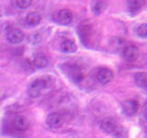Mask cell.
Returning <instances> with one entry per match:
<instances>
[{
    "label": "cell",
    "mask_w": 147,
    "mask_h": 138,
    "mask_svg": "<svg viewBox=\"0 0 147 138\" xmlns=\"http://www.w3.org/2000/svg\"><path fill=\"white\" fill-rule=\"evenodd\" d=\"M52 85L53 78L51 76H40L30 83L28 86V93L31 98H38L42 94L43 90L48 89Z\"/></svg>",
    "instance_id": "6da1fadb"
},
{
    "label": "cell",
    "mask_w": 147,
    "mask_h": 138,
    "mask_svg": "<svg viewBox=\"0 0 147 138\" xmlns=\"http://www.w3.org/2000/svg\"><path fill=\"white\" fill-rule=\"evenodd\" d=\"M100 129L109 135H119L121 133V127L119 122L112 117L103 119L100 122Z\"/></svg>",
    "instance_id": "7a4b0ae2"
},
{
    "label": "cell",
    "mask_w": 147,
    "mask_h": 138,
    "mask_svg": "<svg viewBox=\"0 0 147 138\" xmlns=\"http://www.w3.org/2000/svg\"><path fill=\"white\" fill-rule=\"evenodd\" d=\"M11 127L17 133H24L29 128V121L23 115H17L12 119Z\"/></svg>",
    "instance_id": "3957f363"
},
{
    "label": "cell",
    "mask_w": 147,
    "mask_h": 138,
    "mask_svg": "<svg viewBox=\"0 0 147 138\" xmlns=\"http://www.w3.org/2000/svg\"><path fill=\"white\" fill-rule=\"evenodd\" d=\"M73 13L70 9L67 8H63L61 10H59L56 15H55V20L60 25H69L73 21Z\"/></svg>",
    "instance_id": "277c9868"
},
{
    "label": "cell",
    "mask_w": 147,
    "mask_h": 138,
    "mask_svg": "<svg viewBox=\"0 0 147 138\" xmlns=\"http://www.w3.org/2000/svg\"><path fill=\"white\" fill-rule=\"evenodd\" d=\"M24 37L25 36L23 31L20 29H17V28H11V29H9L6 34L7 41L8 43L13 44L20 43L24 40Z\"/></svg>",
    "instance_id": "5b68a950"
},
{
    "label": "cell",
    "mask_w": 147,
    "mask_h": 138,
    "mask_svg": "<svg viewBox=\"0 0 147 138\" xmlns=\"http://www.w3.org/2000/svg\"><path fill=\"white\" fill-rule=\"evenodd\" d=\"M64 120L62 114L58 112L51 113L46 119V124L51 129H59L63 126Z\"/></svg>",
    "instance_id": "8992f818"
},
{
    "label": "cell",
    "mask_w": 147,
    "mask_h": 138,
    "mask_svg": "<svg viewBox=\"0 0 147 138\" xmlns=\"http://www.w3.org/2000/svg\"><path fill=\"white\" fill-rule=\"evenodd\" d=\"M114 74L113 71L110 68L108 67H102L98 69V73H96V79L100 83L101 85H106L109 83L113 79Z\"/></svg>",
    "instance_id": "52a82bcc"
},
{
    "label": "cell",
    "mask_w": 147,
    "mask_h": 138,
    "mask_svg": "<svg viewBox=\"0 0 147 138\" xmlns=\"http://www.w3.org/2000/svg\"><path fill=\"white\" fill-rule=\"evenodd\" d=\"M65 72L66 75L71 78L73 81L78 82L82 78V73L80 68L78 67L76 64H65Z\"/></svg>",
    "instance_id": "ba28073f"
},
{
    "label": "cell",
    "mask_w": 147,
    "mask_h": 138,
    "mask_svg": "<svg viewBox=\"0 0 147 138\" xmlns=\"http://www.w3.org/2000/svg\"><path fill=\"white\" fill-rule=\"evenodd\" d=\"M122 109L128 116H133L139 110V102L136 99H128L123 102Z\"/></svg>",
    "instance_id": "9c48e42d"
},
{
    "label": "cell",
    "mask_w": 147,
    "mask_h": 138,
    "mask_svg": "<svg viewBox=\"0 0 147 138\" xmlns=\"http://www.w3.org/2000/svg\"><path fill=\"white\" fill-rule=\"evenodd\" d=\"M122 56L127 61H133L138 56V48L133 44H129L122 48Z\"/></svg>",
    "instance_id": "30bf717a"
},
{
    "label": "cell",
    "mask_w": 147,
    "mask_h": 138,
    "mask_svg": "<svg viewBox=\"0 0 147 138\" xmlns=\"http://www.w3.org/2000/svg\"><path fill=\"white\" fill-rule=\"evenodd\" d=\"M60 50L63 53H74L77 51V45L74 41L72 40H65L60 45Z\"/></svg>",
    "instance_id": "8fae6325"
},
{
    "label": "cell",
    "mask_w": 147,
    "mask_h": 138,
    "mask_svg": "<svg viewBox=\"0 0 147 138\" xmlns=\"http://www.w3.org/2000/svg\"><path fill=\"white\" fill-rule=\"evenodd\" d=\"M41 20V17L38 12H30L27 14L25 18V22L28 26L35 27L40 24Z\"/></svg>",
    "instance_id": "7c38bea8"
},
{
    "label": "cell",
    "mask_w": 147,
    "mask_h": 138,
    "mask_svg": "<svg viewBox=\"0 0 147 138\" xmlns=\"http://www.w3.org/2000/svg\"><path fill=\"white\" fill-rule=\"evenodd\" d=\"M32 63L36 68H44L48 66L49 60L43 53H37L34 55Z\"/></svg>",
    "instance_id": "4fadbf2b"
},
{
    "label": "cell",
    "mask_w": 147,
    "mask_h": 138,
    "mask_svg": "<svg viewBox=\"0 0 147 138\" xmlns=\"http://www.w3.org/2000/svg\"><path fill=\"white\" fill-rule=\"evenodd\" d=\"M146 76L147 74L145 72H139L134 75V81L138 87L142 89H146Z\"/></svg>",
    "instance_id": "5bb4252c"
},
{
    "label": "cell",
    "mask_w": 147,
    "mask_h": 138,
    "mask_svg": "<svg viewBox=\"0 0 147 138\" xmlns=\"http://www.w3.org/2000/svg\"><path fill=\"white\" fill-rule=\"evenodd\" d=\"M106 7H107V3H106V2L96 1L94 4V12L96 14H98V15H99V14H101L105 10Z\"/></svg>",
    "instance_id": "9a60e30c"
},
{
    "label": "cell",
    "mask_w": 147,
    "mask_h": 138,
    "mask_svg": "<svg viewBox=\"0 0 147 138\" xmlns=\"http://www.w3.org/2000/svg\"><path fill=\"white\" fill-rule=\"evenodd\" d=\"M136 32L139 37H141L142 39H145L147 36V24L146 23H142V24H141L139 27H138L136 30Z\"/></svg>",
    "instance_id": "2e32d148"
},
{
    "label": "cell",
    "mask_w": 147,
    "mask_h": 138,
    "mask_svg": "<svg viewBox=\"0 0 147 138\" xmlns=\"http://www.w3.org/2000/svg\"><path fill=\"white\" fill-rule=\"evenodd\" d=\"M142 6V4L140 1H132L129 4V11L131 13L138 12L141 9Z\"/></svg>",
    "instance_id": "e0dca14e"
},
{
    "label": "cell",
    "mask_w": 147,
    "mask_h": 138,
    "mask_svg": "<svg viewBox=\"0 0 147 138\" xmlns=\"http://www.w3.org/2000/svg\"><path fill=\"white\" fill-rule=\"evenodd\" d=\"M32 1H30V0H18V1H15L16 6L20 9H25L29 7Z\"/></svg>",
    "instance_id": "ac0fdd59"
},
{
    "label": "cell",
    "mask_w": 147,
    "mask_h": 138,
    "mask_svg": "<svg viewBox=\"0 0 147 138\" xmlns=\"http://www.w3.org/2000/svg\"><path fill=\"white\" fill-rule=\"evenodd\" d=\"M2 16V11H1V8H0V17Z\"/></svg>",
    "instance_id": "d6986e66"
}]
</instances>
